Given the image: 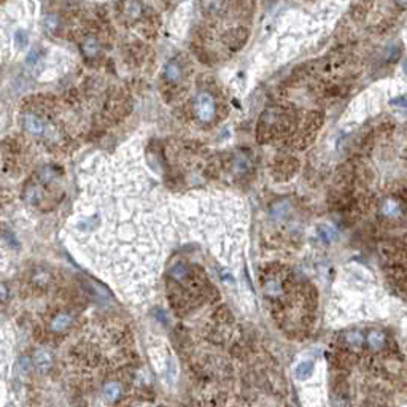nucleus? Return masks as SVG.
Instances as JSON below:
<instances>
[{
	"label": "nucleus",
	"mask_w": 407,
	"mask_h": 407,
	"mask_svg": "<svg viewBox=\"0 0 407 407\" xmlns=\"http://www.w3.org/2000/svg\"><path fill=\"white\" fill-rule=\"evenodd\" d=\"M194 111H196L198 118L202 123H208L215 117V101L211 94L208 92H199V95L194 101Z\"/></svg>",
	"instance_id": "1"
},
{
	"label": "nucleus",
	"mask_w": 407,
	"mask_h": 407,
	"mask_svg": "<svg viewBox=\"0 0 407 407\" xmlns=\"http://www.w3.org/2000/svg\"><path fill=\"white\" fill-rule=\"evenodd\" d=\"M23 124H24L26 131L34 134V135H43L48 129V126L38 117L32 115V113H26V115L23 117Z\"/></svg>",
	"instance_id": "2"
},
{
	"label": "nucleus",
	"mask_w": 407,
	"mask_h": 407,
	"mask_svg": "<svg viewBox=\"0 0 407 407\" xmlns=\"http://www.w3.org/2000/svg\"><path fill=\"white\" fill-rule=\"evenodd\" d=\"M34 363H35V366H37V369H40V371H48L51 367V364H53V358H51V355L48 353V352H45V350H38L37 353H35V356H34Z\"/></svg>",
	"instance_id": "3"
},
{
	"label": "nucleus",
	"mask_w": 407,
	"mask_h": 407,
	"mask_svg": "<svg viewBox=\"0 0 407 407\" xmlns=\"http://www.w3.org/2000/svg\"><path fill=\"white\" fill-rule=\"evenodd\" d=\"M81 51H83V54L88 59H91L99 53V43H97V40L94 37H86L83 40V43H81Z\"/></svg>",
	"instance_id": "4"
},
{
	"label": "nucleus",
	"mask_w": 407,
	"mask_h": 407,
	"mask_svg": "<svg viewBox=\"0 0 407 407\" xmlns=\"http://www.w3.org/2000/svg\"><path fill=\"white\" fill-rule=\"evenodd\" d=\"M226 0H201L202 10L207 14H218L223 11Z\"/></svg>",
	"instance_id": "5"
},
{
	"label": "nucleus",
	"mask_w": 407,
	"mask_h": 407,
	"mask_svg": "<svg viewBox=\"0 0 407 407\" xmlns=\"http://www.w3.org/2000/svg\"><path fill=\"white\" fill-rule=\"evenodd\" d=\"M164 75H166V80L167 81H178L182 76V67L180 64L177 61H170L167 66H166V70H164Z\"/></svg>",
	"instance_id": "6"
},
{
	"label": "nucleus",
	"mask_w": 407,
	"mask_h": 407,
	"mask_svg": "<svg viewBox=\"0 0 407 407\" xmlns=\"http://www.w3.org/2000/svg\"><path fill=\"white\" fill-rule=\"evenodd\" d=\"M70 323H72V317L67 315V314H61L57 315L53 321H51V330L53 331H64V330H67L70 326Z\"/></svg>",
	"instance_id": "7"
},
{
	"label": "nucleus",
	"mask_w": 407,
	"mask_h": 407,
	"mask_svg": "<svg viewBox=\"0 0 407 407\" xmlns=\"http://www.w3.org/2000/svg\"><path fill=\"white\" fill-rule=\"evenodd\" d=\"M121 395V386L118 382H108L104 385V396L107 399H111V401H115L118 399Z\"/></svg>",
	"instance_id": "8"
},
{
	"label": "nucleus",
	"mask_w": 407,
	"mask_h": 407,
	"mask_svg": "<svg viewBox=\"0 0 407 407\" xmlns=\"http://www.w3.org/2000/svg\"><path fill=\"white\" fill-rule=\"evenodd\" d=\"M188 275H189V270H188V267L183 263H178V264H175L170 269V277H172L173 280H177V282H183Z\"/></svg>",
	"instance_id": "9"
},
{
	"label": "nucleus",
	"mask_w": 407,
	"mask_h": 407,
	"mask_svg": "<svg viewBox=\"0 0 407 407\" xmlns=\"http://www.w3.org/2000/svg\"><path fill=\"white\" fill-rule=\"evenodd\" d=\"M318 237L323 240V242H334L337 239V231L333 229V227L326 226V224H323L318 227V231H317Z\"/></svg>",
	"instance_id": "10"
},
{
	"label": "nucleus",
	"mask_w": 407,
	"mask_h": 407,
	"mask_svg": "<svg viewBox=\"0 0 407 407\" xmlns=\"http://www.w3.org/2000/svg\"><path fill=\"white\" fill-rule=\"evenodd\" d=\"M367 344L371 348H382V345L385 344V336L380 331H371L367 336Z\"/></svg>",
	"instance_id": "11"
},
{
	"label": "nucleus",
	"mask_w": 407,
	"mask_h": 407,
	"mask_svg": "<svg viewBox=\"0 0 407 407\" xmlns=\"http://www.w3.org/2000/svg\"><path fill=\"white\" fill-rule=\"evenodd\" d=\"M312 369H314V364L312 361H302L298 367H296V377L299 380H305L311 377L312 374Z\"/></svg>",
	"instance_id": "12"
},
{
	"label": "nucleus",
	"mask_w": 407,
	"mask_h": 407,
	"mask_svg": "<svg viewBox=\"0 0 407 407\" xmlns=\"http://www.w3.org/2000/svg\"><path fill=\"white\" fill-rule=\"evenodd\" d=\"M399 204L398 202H393V201H386L382 207V214L385 217H396L399 214Z\"/></svg>",
	"instance_id": "13"
},
{
	"label": "nucleus",
	"mask_w": 407,
	"mask_h": 407,
	"mask_svg": "<svg viewBox=\"0 0 407 407\" xmlns=\"http://www.w3.org/2000/svg\"><path fill=\"white\" fill-rule=\"evenodd\" d=\"M142 11V5L139 0H129L127 5H126V13L127 16H131V18H137Z\"/></svg>",
	"instance_id": "14"
},
{
	"label": "nucleus",
	"mask_w": 407,
	"mask_h": 407,
	"mask_svg": "<svg viewBox=\"0 0 407 407\" xmlns=\"http://www.w3.org/2000/svg\"><path fill=\"white\" fill-rule=\"evenodd\" d=\"M57 27H59V18H57V14H54V13L46 14V18H45V29L48 32H54Z\"/></svg>",
	"instance_id": "15"
},
{
	"label": "nucleus",
	"mask_w": 407,
	"mask_h": 407,
	"mask_svg": "<svg viewBox=\"0 0 407 407\" xmlns=\"http://www.w3.org/2000/svg\"><path fill=\"white\" fill-rule=\"evenodd\" d=\"M361 340H363V336L360 333H356V331H352L347 334V344L348 345H360L361 344Z\"/></svg>",
	"instance_id": "16"
},
{
	"label": "nucleus",
	"mask_w": 407,
	"mask_h": 407,
	"mask_svg": "<svg viewBox=\"0 0 407 407\" xmlns=\"http://www.w3.org/2000/svg\"><path fill=\"white\" fill-rule=\"evenodd\" d=\"M8 298V289L4 283H0V302H4Z\"/></svg>",
	"instance_id": "17"
},
{
	"label": "nucleus",
	"mask_w": 407,
	"mask_h": 407,
	"mask_svg": "<svg viewBox=\"0 0 407 407\" xmlns=\"http://www.w3.org/2000/svg\"><path fill=\"white\" fill-rule=\"evenodd\" d=\"M395 2L398 4V7H399L401 10H404V8H405V0H395Z\"/></svg>",
	"instance_id": "18"
}]
</instances>
